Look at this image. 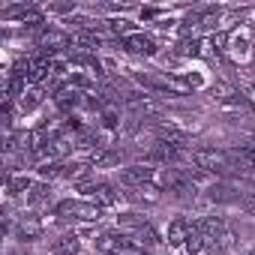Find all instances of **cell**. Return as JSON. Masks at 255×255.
I'll use <instances>...</instances> for the list:
<instances>
[{
    "label": "cell",
    "instance_id": "obj_1",
    "mask_svg": "<svg viewBox=\"0 0 255 255\" xmlns=\"http://www.w3.org/2000/svg\"><path fill=\"white\" fill-rule=\"evenodd\" d=\"M192 165H198L201 171H207V174H222V171H234V165H231V156L228 153H222V150H192Z\"/></svg>",
    "mask_w": 255,
    "mask_h": 255
},
{
    "label": "cell",
    "instance_id": "obj_2",
    "mask_svg": "<svg viewBox=\"0 0 255 255\" xmlns=\"http://www.w3.org/2000/svg\"><path fill=\"white\" fill-rule=\"evenodd\" d=\"M57 213H72L81 222H96L102 216V207L93 204V201H60L57 204Z\"/></svg>",
    "mask_w": 255,
    "mask_h": 255
},
{
    "label": "cell",
    "instance_id": "obj_3",
    "mask_svg": "<svg viewBox=\"0 0 255 255\" xmlns=\"http://www.w3.org/2000/svg\"><path fill=\"white\" fill-rule=\"evenodd\" d=\"M153 177H156V168H144V165H129V168L120 171V180H123L126 186H132V189L153 183Z\"/></svg>",
    "mask_w": 255,
    "mask_h": 255
},
{
    "label": "cell",
    "instance_id": "obj_4",
    "mask_svg": "<svg viewBox=\"0 0 255 255\" xmlns=\"http://www.w3.org/2000/svg\"><path fill=\"white\" fill-rule=\"evenodd\" d=\"M69 42H72V36H69L66 30H54V27L39 36V48H42V54H48V57H54V51L66 48Z\"/></svg>",
    "mask_w": 255,
    "mask_h": 255
},
{
    "label": "cell",
    "instance_id": "obj_5",
    "mask_svg": "<svg viewBox=\"0 0 255 255\" xmlns=\"http://www.w3.org/2000/svg\"><path fill=\"white\" fill-rule=\"evenodd\" d=\"M195 225H198V222H189V219L177 216V219L168 225V234H165L168 246H186V240H189V234H192V228H195Z\"/></svg>",
    "mask_w": 255,
    "mask_h": 255
},
{
    "label": "cell",
    "instance_id": "obj_6",
    "mask_svg": "<svg viewBox=\"0 0 255 255\" xmlns=\"http://www.w3.org/2000/svg\"><path fill=\"white\" fill-rule=\"evenodd\" d=\"M120 48H126L129 54H144V57H150V54L156 51L153 39H150V36H144V33H129V36L120 42Z\"/></svg>",
    "mask_w": 255,
    "mask_h": 255
},
{
    "label": "cell",
    "instance_id": "obj_7",
    "mask_svg": "<svg viewBox=\"0 0 255 255\" xmlns=\"http://www.w3.org/2000/svg\"><path fill=\"white\" fill-rule=\"evenodd\" d=\"M81 192H87V195H90V201H93V204H99V207H114V204H117V192H114L108 183L84 186Z\"/></svg>",
    "mask_w": 255,
    "mask_h": 255
},
{
    "label": "cell",
    "instance_id": "obj_8",
    "mask_svg": "<svg viewBox=\"0 0 255 255\" xmlns=\"http://www.w3.org/2000/svg\"><path fill=\"white\" fill-rule=\"evenodd\" d=\"M126 198H135V201H147V204H156L162 195H159V186H153V183H147V186H129V189H126Z\"/></svg>",
    "mask_w": 255,
    "mask_h": 255
},
{
    "label": "cell",
    "instance_id": "obj_9",
    "mask_svg": "<svg viewBox=\"0 0 255 255\" xmlns=\"http://www.w3.org/2000/svg\"><path fill=\"white\" fill-rule=\"evenodd\" d=\"M72 150V144H69V138H51V144L42 150V156L48 159V162H60L66 153Z\"/></svg>",
    "mask_w": 255,
    "mask_h": 255
},
{
    "label": "cell",
    "instance_id": "obj_10",
    "mask_svg": "<svg viewBox=\"0 0 255 255\" xmlns=\"http://www.w3.org/2000/svg\"><path fill=\"white\" fill-rule=\"evenodd\" d=\"M81 102V93L75 90V87H63V90H57V96H54V105L60 108V111H69V108H75Z\"/></svg>",
    "mask_w": 255,
    "mask_h": 255
},
{
    "label": "cell",
    "instance_id": "obj_11",
    "mask_svg": "<svg viewBox=\"0 0 255 255\" xmlns=\"http://www.w3.org/2000/svg\"><path fill=\"white\" fill-rule=\"evenodd\" d=\"M18 240H24V243H30V240H39L42 237V222H36V219H21V225H18Z\"/></svg>",
    "mask_w": 255,
    "mask_h": 255
},
{
    "label": "cell",
    "instance_id": "obj_12",
    "mask_svg": "<svg viewBox=\"0 0 255 255\" xmlns=\"http://www.w3.org/2000/svg\"><path fill=\"white\" fill-rule=\"evenodd\" d=\"M132 237H135V243H138L141 249H153V246H159V243H162V240H159V234H156V228H153L150 222H147L144 228H138Z\"/></svg>",
    "mask_w": 255,
    "mask_h": 255
},
{
    "label": "cell",
    "instance_id": "obj_13",
    "mask_svg": "<svg viewBox=\"0 0 255 255\" xmlns=\"http://www.w3.org/2000/svg\"><path fill=\"white\" fill-rule=\"evenodd\" d=\"M90 162H93V168H108V165H117L120 162V153L117 150H93L90 153Z\"/></svg>",
    "mask_w": 255,
    "mask_h": 255
},
{
    "label": "cell",
    "instance_id": "obj_14",
    "mask_svg": "<svg viewBox=\"0 0 255 255\" xmlns=\"http://www.w3.org/2000/svg\"><path fill=\"white\" fill-rule=\"evenodd\" d=\"M207 195H210V201H237V198H240L237 189H231V186H225V183H213V186L207 189Z\"/></svg>",
    "mask_w": 255,
    "mask_h": 255
},
{
    "label": "cell",
    "instance_id": "obj_15",
    "mask_svg": "<svg viewBox=\"0 0 255 255\" xmlns=\"http://www.w3.org/2000/svg\"><path fill=\"white\" fill-rule=\"evenodd\" d=\"M27 189H33V186H30V177H27V174H9V177H6V192H9V195L27 192Z\"/></svg>",
    "mask_w": 255,
    "mask_h": 255
},
{
    "label": "cell",
    "instance_id": "obj_16",
    "mask_svg": "<svg viewBox=\"0 0 255 255\" xmlns=\"http://www.w3.org/2000/svg\"><path fill=\"white\" fill-rule=\"evenodd\" d=\"M63 171H66V165H60V162H42V165L36 168V174H39L42 180H54V177H63Z\"/></svg>",
    "mask_w": 255,
    "mask_h": 255
},
{
    "label": "cell",
    "instance_id": "obj_17",
    "mask_svg": "<svg viewBox=\"0 0 255 255\" xmlns=\"http://www.w3.org/2000/svg\"><path fill=\"white\" fill-rule=\"evenodd\" d=\"M207 249V240H204V234L198 231V225L192 228V234H189V240H186V252L189 255H198V252H204Z\"/></svg>",
    "mask_w": 255,
    "mask_h": 255
},
{
    "label": "cell",
    "instance_id": "obj_18",
    "mask_svg": "<svg viewBox=\"0 0 255 255\" xmlns=\"http://www.w3.org/2000/svg\"><path fill=\"white\" fill-rule=\"evenodd\" d=\"M75 252H78V237H75V234L60 237L57 246H54V255H75Z\"/></svg>",
    "mask_w": 255,
    "mask_h": 255
},
{
    "label": "cell",
    "instance_id": "obj_19",
    "mask_svg": "<svg viewBox=\"0 0 255 255\" xmlns=\"http://www.w3.org/2000/svg\"><path fill=\"white\" fill-rule=\"evenodd\" d=\"M87 174H90V165H84V162L66 165V171H63V177H66V180H84Z\"/></svg>",
    "mask_w": 255,
    "mask_h": 255
},
{
    "label": "cell",
    "instance_id": "obj_20",
    "mask_svg": "<svg viewBox=\"0 0 255 255\" xmlns=\"http://www.w3.org/2000/svg\"><path fill=\"white\" fill-rule=\"evenodd\" d=\"M39 99H42V90L39 87H33V90H27V93H21V111H30L33 105H39Z\"/></svg>",
    "mask_w": 255,
    "mask_h": 255
},
{
    "label": "cell",
    "instance_id": "obj_21",
    "mask_svg": "<svg viewBox=\"0 0 255 255\" xmlns=\"http://www.w3.org/2000/svg\"><path fill=\"white\" fill-rule=\"evenodd\" d=\"M210 96H213V99H219V102H225V99H234L237 93H234L228 84H213V87H210Z\"/></svg>",
    "mask_w": 255,
    "mask_h": 255
},
{
    "label": "cell",
    "instance_id": "obj_22",
    "mask_svg": "<svg viewBox=\"0 0 255 255\" xmlns=\"http://www.w3.org/2000/svg\"><path fill=\"white\" fill-rule=\"evenodd\" d=\"M120 222L138 231V228H144V225H147V216H138V213H123V216H120Z\"/></svg>",
    "mask_w": 255,
    "mask_h": 255
},
{
    "label": "cell",
    "instance_id": "obj_23",
    "mask_svg": "<svg viewBox=\"0 0 255 255\" xmlns=\"http://www.w3.org/2000/svg\"><path fill=\"white\" fill-rule=\"evenodd\" d=\"M102 126H105V129H117V114L114 111H102Z\"/></svg>",
    "mask_w": 255,
    "mask_h": 255
},
{
    "label": "cell",
    "instance_id": "obj_24",
    "mask_svg": "<svg viewBox=\"0 0 255 255\" xmlns=\"http://www.w3.org/2000/svg\"><path fill=\"white\" fill-rule=\"evenodd\" d=\"M45 192H48L45 186H33V189H30V201H33V204H36V201H42V198H45Z\"/></svg>",
    "mask_w": 255,
    "mask_h": 255
},
{
    "label": "cell",
    "instance_id": "obj_25",
    "mask_svg": "<svg viewBox=\"0 0 255 255\" xmlns=\"http://www.w3.org/2000/svg\"><path fill=\"white\" fill-rule=\"evenodd\" d=\"M246 99H249V102H252V105H255V84H252V87H249V93H246Z\"/></svg>",
    "mask_w": 255,
    "mask_h": 255
}]
</instances>
